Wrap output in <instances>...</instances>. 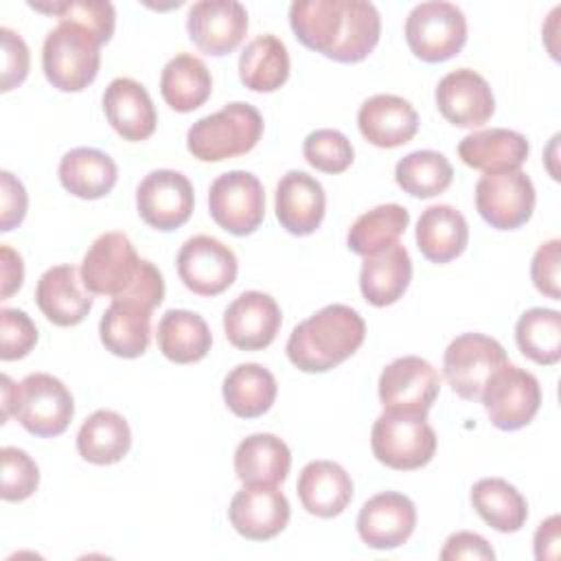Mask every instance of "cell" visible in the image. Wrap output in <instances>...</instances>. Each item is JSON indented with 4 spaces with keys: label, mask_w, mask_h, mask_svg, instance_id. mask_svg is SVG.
<instances>
[{
    "label": "cell",
    "mask_w": 561,
    "mask_h": 561,
    "mask_svg": "<svg viewBox=\"0 0 561 561\" xmlns=\"http://www.w3.org/2000/svg\"><path fill=\"white\" fill-rule=\"evenodd\" d=\"M289 26L298 42L340 64L366 59L381 35V18L364 0H296Z\"/></svg>",
    "instance_id": "6da1fadb"
},
{
    "label": "cell",
    "mask_w": 561,
    "mask_h": 561,
    "mask_svg": "<svg viewBox=\"0 0 561 561\" xmlns=\"http://www.w3.org/2000/svg\"><path fill=\"white\" fill-rule=\"evenodd\" d=\"M366 337L364 318L348 305H327L294 327L287 357L302 373H327L348 359Z\"/></svg>",
    "instance_id": "7a4b0ae2"
},
{
    "label": "cell",
    "mask_w": 561,
    "mask_h": 561,
    "mask_svg": "<svg viewBox=\"0 0 561 561\" xmlns=\"http://www.w3.org/2000/svg\"><path fill=\"white\" fill-rule=\"evenodd\" d=\"M261 136V112L250 103L232 101L188 127L186 149L202 162H221L252 151Z\"/></svg>",
    "instance_id": "3957f363"
},
{
    "label": "cell",
    "mask_w": 561,
    "mask_h": 561,
    "mask_svg": "<svg viewBox=\"0 0 561 561\" xmlns=\"http://www.w3.org/2000/svg\"><path fill=\"white\" fill-rule=\"evenodd\" d=\"M103 42L85 26L61 20L42 46V68L48 83L61 92H81L99 75Z\"/></svg>",
    "instance_id": "277c9868"
},
{
    "label": "cell",
    "mask_w": 561,
    "mask_h": 561,
    "mask_svg": "<svg viewBox=\"0 0 561 561\" xmlns=\"http://www.w3.org/2000/svg\"><path fill=\"white\" fill-rule=\"evenodd\" d=\"M405 42L421 61H447L467 42V18L451 2H421L405 18Z\"/></svg>",
    "instance_id": "5b68a950"
},
{
    "label": "cell",
    "mask_w": 561,
    "mask_h": 561,
    "mask_svg": "<svg viewBox=\"0 0 561 561\" xmlns=\"http://www.w3.org/2000/svg\"><path fill=\"white\" fill-rule=\"evenodd\" d=\"M370 447L381 465L397 471H414L434 458L436 434L427 416L383 412L373 423Z\"/></svg>",
    "instance_id": "8992f818"
},
{
    "label": "cell",
    "mask_w": 561,
    "mask_h": 561,
    "mask_svg": "<svg viewBox=\"0 0 561 561\" xmlns=\"http://www.w3.org/2000/svg\"><path fill=\"white\" fill-rule=\"evenodd\" d=\"M13 416L28 434L53 438L70 425L75 399L61 379L48 373H31L18 383Z\"/></svg>",
    "instance_id": "52a82bcc"
},
{
    "label": "cell",
    "mask_w": 561,
    "mask_h": 561,
    "mask_svg": "<svg viewBox=\"0 0 561 561\" xmlns=\"http://www.w3.org/2000/svg\"><path fill=\"white\" fill-rule=\"evenodd\" d=\"M129 237L125 232H103L88 248L81 263L83 287L94 296H125L142 272Z\"/></svg>",
    "instance_id": "ba28073f"
},
{
    "label": "cell",
    "mask_w": 561,
    "mask_h": 561,
    "mask_svg": "<svg viewBox=\"0 0 561 561\" xmlns=\"http://www.w3.org/2000/svg\"><path fill=\"white\" fill-rule=\"evenodd\" d=\"M480 401L497 430L515 432L526 427L539 412L541 388L533 373L506 362L491 375Z\"/></svg>",
    "instance_id": "9c48e42d"
},
{
    "label": "cell",
    "mask_w": 561,
    "mask_h": 561,
    "mask_svg": "<svg viewBox=\"0 0 561 561\" xmlns=\"http://www.w3.org/2000/svg\"><path fill=\"white\" fill-rule=\"evenodd\" d=\"M213 221L234 237L252 234L265 217V191L250 171H228L215 178L208 191Z\"/></svg>",
    "instance_id": "30bf717a"
},
{
    "label": "cell",
    "mask_w": 561,
    "mask_h": 561,
    "mask_svg": "<svg viewBox=\"0 0 561 561\" xmlns=\"http://www.w3.org/2000/svg\"><path fill=\"white\" fill-rule=\"evenodd\" d=\"M504 346L484 333H462L449 342L443 355V375L465 401H480L491 375L506 364Z\"/></svg>",
    "instance_id": "8fae6325"
},
{
    "label": "cell",
    "mask_w": 561,
    "mask_h": 561,
    "mask_svg": "<svg viewBox=\"0 0 561 561\" xmlns=\"http://www.w3.org/2000/svg\"><path fill=\"white\" fill-rule=\"evenodd\" d=\"M377 388L383 412L427 416L440 392V377L427 359L403 355L381 370Z\"/></svg>",
    "instance_id": "7c38bea8"
},
{
    "label": "cell",
    "mask_w": 561,
    "mask_h": 561,
    "mask_svg": "<svg viewBox=\"0 0 561 561\" xmlns=\"http://www.w3.org/2000/svg\"><path fill=\"white\" fill-rule=\"evenodd\" d=\"M533 180L522 171L484 173L476 184V210L495 230L524 226L535 210Z\"/></svg>",
    "instance_id": "4fadbf2b"
},
{
    "label": "cell",
    "mask_w": 561,
    "mask_h": 561,
    "mask_svg": "<svg viewBox=\"0 0 561 561\" xmlns=\"http://www.w3.org/2000/svg\"><path fill=\"white\" fill-rule=\"evenodd\" d=\"M195 193L191 180L173 169L147 173L136 188V208L140 219L160 232L175 230L191 219Z\"/></svg>",
    "instance_id": "5bb4252c"
},
{
    "label": "cell",
    "mask_w": 561,
    "mask_h": 561,
    "mask_svg": "<svg viewBox=\"0 0 561 561\" xmlns=\"http://www.w3.org/2000/svg\"><path fill=\"white\" fill-rule=\"evenodd\" d=\"M178 276L197 296H219L237 278V256L219 239L208 234L191 237L178 252Z\"/></svg>",
    "instance_id": "9a60e30c"
},
{
    "label": "cell",
    "mask_w": 561,
    "mask_h": 561,
    "mask_svg": "<svg viewBox=\"0 0 561 561\" xmlns=\"http://www.w3.org/2000/svg\"><path fill=\"white\" fill-rule=\"evenodd\" d=\"M186 31L206 55L232 53L248 33V11L237 0H202L188 9Z\"/></svg>",
    "instance_id": "2e32d148"
},
{
    "label": "cell",
    "mask_w": 561,
    "mask_h": 561,
    "mask_svg": "<svg viewBox=\"0 0 561 561\" xmlns=\"http://www.w3.org/2000/svg\"><path fill=\"white\" fill-rule=\"evenodd\" d=\"M228 519L241 537L265 541L285 530L289 502L274 484H243L230 500Z\"/></svg>",
    "instance_id": "e0dca14e"
},
{
    "label": "cell",
    "mask_w": 561,
    "mask_h": 561,
    "mask_svg": "<svg viewBox=\"0 0 561 561\" xmlns=\"http://www.w3.org/2000/svg\"><path fill=\"white\" fill-rule=\"evenodd\" d=\"M438 112L456 127H480L495 112L493 90L482 75L471 68L447 72L434 92Z\"/></svg>",
    "instance_id": "ac0fdd59"
},
{
    "label": "cell",
    "mask_w": 561,
    "mask_h": 561,
    "mask_svg": "<svg viewBox=\"0 0 561 561\" xmlns=\"http://www.w3.org/2000/svg\"><path fill=\"white\" fill-rule=\"evenodd\" d=\"M280 307L270 294L250 289L239 294L224 311V331L239 351L267 348L280 329Z\"/></svg>",
    "instance_id": "d6986e66"
},
{
    "label": "cell",
    "mask_w": 561,
    "mask_h": 561,
    "mask_svg": "<svg viewBox=\"0 0 561 561\" xmlns=\"http://www.w3.org/2000/svg\"><path fill=\"white\" fill-rule=\"evenodd\" d=\"M416 526L412 500L397 491L373 495L357 515V533L368 548L392 550L410 539Z\"/></svg>",
    "instance_id": "ffe728a7"
},
{
    "label": "cell",
    "mask_w": 561,
    "mask_h": 561,
    "mask_svg": "<svg viewBox=\"0 0 561 561\" xmlns=\"http://www.w3.org/2000/svg\"><path fill=\"white\" fill-rule=\"evenodd\" d=\"M327 197L322 184L305 171H287L274 195V210L278 224L296 237L316 232L324 219Z\"/></svg>",
    "instance_id": "44dd1931"
},
{
    "label": "cell",
    "mask_w": 561,
    "mask_h": 561,
    "mask_svg": "<svg viewBox=\"0 0 561 561\" xmlns=\"http://www.w3.org/2000/svg\"><path fill=\"white\" fill-rule=\"evenodd\" d=\"M103 112L112 129L129 142L147 140L158 125L153 101L142 83L116 77L103 92Z\"/></svg>",
    "instance_id": "7402d4cb"
},
{
    "label": "cell",
    "mask_w": 561,
    "mask_h": 561,
    "mask_svg": "<svg viewBox=\"0 0 561 561\" xmlns=\"http://www.w3.org/2000/svg\"><path fill=\"white\" fill-rule=\"evenodd\" d=\"M357 127L370 145L394 149L414 138L419 131V114L403 96L375 94L359 105Z\"/></svg>",
    "instance_id": "603a6c76"
},
{
    "label": "cell",
    "mask_w": 561,
    "mask_h": 561,
    "mask_svg": "<svg viewBox=\"0 0 561 561\" xmlns=\"http://www.w3.org/2000/svg\"><path fill=\"white\" fill-rule=\"evenodd\" d=\"M75 265H55L46 270L35 287V302L48 322L57 327H75L92 309V296L83 289Z\"/></svg>",
    "instance_id": "cb8c5ba5"
},
{
    "label": "cell",
    "mask_w": 561,
    "mask_h": 561,
    "mask_svg": "<svg viewBox=\"0 0 561 561\" xmlns=\"http://www.w3.org/2000/svg\"><path fill=\"white\" fill-rule=\"evenodd\" d=\"M296 491L307 513L331 519L351 504L353 480L346 469L333 460H311L302 467Z\"/></svg>",
    "instance_id": "d4e9b609"
},
{
    "label": "cell",
    "mask_w": 561,
    "mask_h": 561,
    "mask_svg": "<svg viewBox=\"0 0 561 561\" xmlns=\"http://www.w3.org/2000/svg\"><path fill=\"white\" fill-rule=\"evenodd\" d=\"M530 153L526 136L504 127L480 129L458 142L460 160L482 173H500L519 169Z\"/></svg>",
    "instance_id": "484cf974"
},
{
    "label": "cell",
    "mask_w": 561,
    "mask_h": 561,
    "mask_svg": "<svg viewBox=\"0 0 561 561\" xmlns=\"http://www.w3.org/2000/svg\"><path fill=\"white\" fill-rule=\"evenodd\" d=\"M151 311L136 300L114 298L99 322L103 346L116 357H140L151 340Z\"/></svg>",
    "instance_id": "4316f807"
},
{
    "label": "cell",
    "mask_w": 561,
    "mask_h": 561,
    "mask_svg": "<svg viewBox=\"0 0 561 561\" xmlns=\"http://www.w3.org/2000/svg\"><path fill=\"white\" fill-rule=\"evenodd\" d=\"M412 280V259L397 241L370 256H364L359 272V289L373 307L394 305Z\"/></svg>",
    "instance_id": "83f0119b"
},
{
    "label": "cell",
    "mask_w": 561,
    "mask_h": 561,
    "mask_svg": "<svg viewBox=\"0 0 561 561\" xmlns=\"http://www.w3.org/2000/svg\"><path fill=\"white\" fill-rule=\"evenodd\" d=\"M416 248L432 263H449L469 243V226L460 210L449 204L427 206L416 221Z\"/></svg>",
    "instance_id": "f1b7e54d"
},
{
    "label": "cell",
    "mask_w": 561,
    "mask_h": 561,
    "mask_svg": "<svg viewBox=\"0 0 561 561\" xmlns=\"http://www.w3.org/2000/svg\"><path fill=\"white\" fill-rule=\"evenodd\" d=\"M291 467V451L274 434H250L234 449V473L243 484H280Z\"/></svg>",
    "instance_id": "f546056e"
},
{
    "label": "cell",
    "mask_w": 561,
    "mask_h": 561,
    "mask_svg": "<svg viewBox=\"0 0 561 561\" xmlns=\"http://www.w3.org/2000/svg\"><path fill=\"white\" fill-rule=\"evenodd\" d=\"M118 180L116 162L92 147H77L64 153L59 162L61 186L81 199L105 197Z\"/></svg>",
    "instance_id": "4dcf8cb0"
},
{
    "label": "cell",
    "mask_w": 561,
    "mask_h": 561,
    "mask_svg": "<svg viewBox=\"0 0 561 561\" xmlns=\"http://www.w3.org/2000/svg\"><path fill=\"white\" fill-rule=\"evenodd\" d=\"M213 92V77L206 64L191 55L178 53L167 61L160 75V94L175 112H193L202 107Z\"/></svg>",
    "instance_id": "1f68e13d"
},
{
    "label": "cell",
    "mask_w": 561,
    "mask_h": 561,
    "mask_svg": "<svg viewBox=\"0 0 561 561\" xmlns=\"http://www.w3.org/2000/svg\"><path fill=\"white\" fill-rule=\"evenodd\" d=\"M158 348L175 364H195L210 351L213 335L206 320L186 309H169L158 322Z\"/></svg>",
    "instance_id": "d6a6232c"
},
{
    "label": "cell",
    "mask_w": 561,
    "mask_h": 561,
    "mask_svg": "<svg viewBox=\"0 0 561 561\" xmlns=\"http://www.w3.org/2000/svg\"><path fill=\"white\" fill-rule=\"evenodd\" d=\"M129 447V423L114 410L92 412L77 434V451L92 465H114L127 456Z\"/></svg>",
    "instance_id": "836d02e7"
},
{
    "label": "cell",
    "mask_w": 561,
    "mask_h": 561,
    "mask_svg": "<svg viewBox=\"0 0 561 561\" xmlns=\"http://www.w3.org/2000/svg\"><path fill=\"white\" fill-rule=\"evenodd\" d=\"M289 77V53L280 37L265 33L245 44L239 55V79L252 92H274Z\"/></svg>",
    "instance_id": "e575fe53"
},
{
    "label": "cell",
    "mask_w": 561,
    "mask_h": 561,
    "mask_svg": "<svg viewBox=\"0 0 561 561\" xmlns=\"http://www.w3.org/2000/svg\"><path fill=\"white\" fill-rule=\"evenodd\" d=\"M276 379L261 364H239L224 379V401L241 419L263 416L276 399Z\"/></svg>",
    "instance_id": "d590c367"
},
{
    "label": "cell",
    "mask_w": 561,
    "mask_h": 561,
    "mask_svg": "<svg viewBox=\"0 0 561 561\" xmlns=\"http://www.w3.org/2000/svg\"><path fill=\"white\" fill-rule=\"evenodd\" d=\"M476 513L497 533H517L528 519L526 497L502 478H482L471 486Z\"/></svg>",
    "instance_id": "8d00e7d4"
},
{
    "label": "cell",
    "mask_w": 561,
    "mask_h": 561,
    "mask_svg": "<svg viewBox=\"0 0 561 561\" xmlns=\"http://www.w3.org/2000/svg\"><path fill=\"white\" fill-rule=\"evenodd\" d=\"M410 213L401 204H381L359 215L348 228V250L359 256H370L392 243L405 232Z\"/></svg>",
    "instance_id": "74e56055"
},
{
    "label": "cell",
    "mask_w": 561,
    "mask_h": 561,
    "mask_svg": "<svg viewBox=\"0 0 561 561\" xmlns=\"http://www.w3.org/2000/svg\"><path fill=\"white\" fill-rule=\"evenodd\" d=\"M454 169L449 160L434 149H419L403 156L394 167V180L403 193L430 199L447 191L451 184Z\"/></svg>",
    "instance_id": "f35d334b"
},
{
    "label": "cell",
    "mask_w": 561,
    "mask_h": 561,
    "mask_svg": "<svg viewBox=\"0 0 561 561\" xmlns=\"http://www.w3.org/2000/svg\"><path fill=\"white\" fill-rule=\"evenodd\" d=\"M515 342L535 364H557L561 357V313L546 307L524 311L515 324Z\"/></svg>",
    "instance_id": "ab89813d"
},
{
    "label": "cell",
    "mask_w": 561,
    "mask_h": 561,
    "mask_svg": "<svg viewBox=\"0 0 561 561\" xmlns=\"http://www.w3.org/2000/svg\"><path fill=\"white\" fill-rule=\"evenodd\" d=\"M31 9L57 15L59 22H75L90 28L103 44L112 39L116 26V11L112 2L105 0H59V2H28Z\"/></svg>",
    "instance_id": "60d3db41"
},
{
    "label": "cell",
    "mask_w": 561,
    "mask_h": 561,
    "mask_svg": "<svg viewBox=\"0 0 561 561\" xmlns=\"http://www.w3.org/2000/svg\"><path fill=\"white\" fill-rule=\"evenodd\" d=\"M302 156L316 171L342 173L353 164L355 151L342 131L322 127L305 138Z\"/></svg>",
    "instance_id": "b9f144b4"
},
{
    "label": "cell",
    "mask_w": 561,
    "mask_h": 561,
    "mask_svg": "<svg viewBox=\"0 0 561 561\" xmlns=\"http://www.w3.org/2000/svg\"><path fill=\"white\" fill-rule=\"evenodd\" d=\"M2 486L0 495L4 502H22L31 497L39 484V469L35 460L18 447H2Z\"/></svg>",
    "instance_id": "7bdbcfd3"
},
{
    "label": "cell",
    "mask_w": 561,
    "mask_h": 561,
    "mask_svg": "<svg viewBox=\"0 0 561 561\" xmlns=\"http://www.w3.org/2000/svg\"><path fill=\"white\" fill-rule=\"evenodd\" d=\"M37 342V327L22 309H0V359L26 357Z\"/></svg>",
    "instance_id": "ee69618b"
},
{
    "label": "cell",
    "mask_w": 561,
    "mask_h": 561,
    "mask_svg": "<svg viewBox=\"0 0 561 561\" xmlns=\"http://www.w3.org/2000/svg\"><path fill=\"white\" fill-rule=\"evenodd\" d=\"M559 270H561V241L550 239L537 248L530 261V278L537 291H541L552 300L561 298Z\"/></svg>",
    "instance_id": "f6af8a7d"
},
{
    "label": "cell",
    "mask_w": 561,
    "mask_h": 561,
    "mask_svg": "<svg viewBox=\"0 0 561 561\" xmlns=\"http://www.w3.org/2000/svg\"><path fill=\"white\" fill-rule=\"evenodd\" d=\"M0 39H2V81L0 90L9 92L18 88L31 68V53L26 42L11 28L2 26L0 28Z\"/></svg>",
    "instance_id": "bcb514c9"
},
{
    "label": "cell",
    "mask_w": 561,
    "mask_h": 561,
    "mask_svg": "<svg viewBox=\"0 0 561 561\" xmlns=\"http://www.w3.org/2000/svg\"><path fill=\"white\" fill-rule=\"evenodd\" d=\"M28 197L24 184L9 171L0 173V230L9 232L22 224Z\"/></svg>",
    "instance_id": "7dc6e473"
},
{
    "label": "cell",
    "mask_w": 561,
    "mask_h": 561,
    "mask_svg": "<svg viewBox=\"0 0 561 561\" xmlns=\"http://www.w3.org/2000/svg\"><path fill=\"white\" fill-rule=\"evenodd\" d=\"M440 559L443 561H458V559L493 561L495 552L482 535L471 533V530H458L447 537V541L440 550Z\"/></svg>",
    "instance_id": "c3c4849f"
},
{
    "label": "cell",
    "mask_w": 561,
    "mask_h": 561,
    "mask_svg": "<svg viewBox=\"0 0 561 561\" xmlns=\"http://www.w3.org/2000/svg\"><path fill=\"white\" fill-rule=\"evenodd\" d=\"M561 517L550 515L546 522L539 524L535 533V559L537 561H554L559 557V543H561Z\"/></svg>",
    "instance_id": "681fc988"
},
{
    "label": "cell",
    "mask_w": 561,
    "mask_h": 561,
    "mask_svg": "<svg viewBox=\"0 0 561 561\" xmlns=\"http://www.w3.org/2000/svg\"><path fill=\"white\" fill-rule=\"evenodd\" d=\"M0 259H2V291H0V300L11 298L24 280V265H22V256L11 250L9 245H0Z\"/></svg>",
    "instance_id": "f907efd6"
},
{
    "label": "cell",
    "mask_w": 561,
    "mask_h": 561,
    "mask_svg": "<svg viewBox=\"0 0 561 561\" xmlns=\"http://www.w3.org/2000/svg\"><path fill=\"white\" fill-rule=\"evenodd\" d=\"M0 381H2V423H7L9 416L13 414V408H15L18 383H13L9 375H2Z\"/></svg>",
    "instance_id": "816d5d0a"
}]
</instances>
